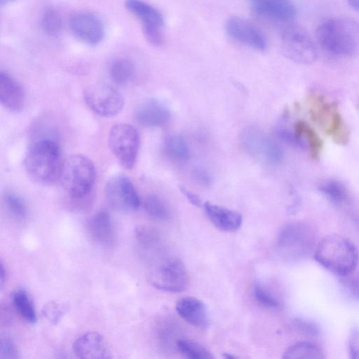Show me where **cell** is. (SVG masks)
Segmentation results:
<instances>
[{"instance_id":"obj_42","label":"cell","mask_w":359,"mask_h":359,"mask_svg":"<svg viewBox=\"0 0 359 359\" xmlns=\"http://www.w3.org/2000/svg\"><path fill=\"white\" fill-rule=\"evenodd\" d=\"M6 271L4 266V264L2 262H1V267H0V285L1 287H3L4 283L6 280Z\"/></svg>"},{"instance_id":"obj_27","label":"cell","mask_w":359,"mask_h":359,"mask_svg":"<svg viewBox=\"0 0 359 359\" xmlns=\"http://www.w3.org/2000/svg\"><path fill=\"white\" fill-rule=\"evenodd\" d=\"M12 301L15 309L25 320L29 323L36 321V313L33 302L25 290L20 289L15 291Z\"/></svg>"},{"instance_id":"obj_7","label":"cell","mask_w":359,"mask_h":359,"mask_svg":"<svg viewBox=\"0 0 359 359\" xmlns=\"http://www.w3.org/2000/svg\"><path fill=\"white\" fill-rule=\"evenodd\" d=\"M108 144L123 168L130 170L134 167L140 147V135L135 128L127 123L113 126L109 133Z\"/></svg>"},{"instance_id":"obj_33","label":"cell","mask_w":359,"mask_h":359,"mask_svg":"<svg viewBox=\"0 0 359 359\" xmlns=\"http://www.w3.org/2000/svg\"><path fill=\"white\" fill-rule=\"evenodd\" d=\"M66 311V305L55 301L48 302L42 309L43 316L53 325L57 324Z\"/></svg>"},{"instance_id":"obj_15","label":"cell","mask_w":359,"mask_h":359,"mask_svg":"<svg viewBox=\"0 0 359 359\" xmlns=\"http://www.w3.org/2000/svg\"><path fill=\"white\" fill-rule=\"evenodd\" d=\"M252 13L262 19L276 23H288L296 17L292 0H248Z\"/></svg>"},{"instance_id":"obj_2","label":"cell","mask_w":359,"mask_h":359,"mask_svg":"<svg viewBox=\"0 0 359 359\" xmlns=\"http://www.w3.org/2000/svg\"><path fill=\"white\" fill-rule=\"evenodd\" d=\"M314 258L325 269L342 277L355 269L359 252L351 240L335 234L321 240L315 249Z\"/></svg>"},{"instance_id":"obj_3","label":"cell","mask_w":359,"mask_h":359,"mask_svg":"<svg viewBox=\"0 0 359 359\" xmlns=\"http://www.w3.org/2000/svg\"><path fill=\"white\" fill-rule=\"evenodd\" d=\"M316 36L320 46L329 53L349 56L358 47L359 25L344 19H329L318 27Z\"/></svg>"},{"instance_id":"obj_22","label":"cell","mask_w":359,"mask_h":359,"mask_svg":"<svg viewBox=\"0 0 359 359\" xmlns=\"http://www.w3.org/2000/svg\"><path fill=\"white\" fill-rule=\"evenodd\" d=\"M310 114L312 119L324 129L326 133L340 114L336 104L327 102L320 95L311 97Z\"/></svg>"},{"instance_id":"obj_10","label":"cell","mask_w":359,"mask_h":359,"mask_svg":"<svg viewBox=\"0 0 359 359\" xmlns=\"http://www.w3.org/2000/svg\"><path fill=\"white\" fill-rule=\"evenodd\" d=\"M86 105L95 114L103 117H112L122 110L124 100L117 90L108 84H97L83 91Z\"/></svg>"},{"instance_id":"obj_16","label":"cell","mask_w":359,"mask_h":359,"mask_svg":"<svg viewBox=\"0 0 359 359\" xmlns=\"http://www.w3.org/2000/svg\"><path fill=\"white\" fill-rule=\"evenodd\" d=\"M73 351L81 359L111 358V352L104 337L96 332H86L73 344Z\"/></svg>"},{"instance_id":"obj_17","label":"cell","mask_w":359,"mask_h":359,"mask_svg":"<svg viewBox=\"0 0 359 359\" xmlns=\"http://www.w3.org/2000/svg\"><path fill=\"white\" fill-rule=\"evenodd\" d=\"M171 116L169 109L158 100H147L135 111L137 122L145 127H158L166 124Z\"/></svg>"},{"instance_id":"obj_29","label":"cell","mask_w":359,"mask_h":359,"mask_svg":"<svg viewBox=\"0 0 359 359\" xmlns=\"http://www.w3.org/2000/svg\"><path fill=\"white\" fill-rule=\"evenodd\" d=\"M318 189L327 200L335 205L344 203L347 198L345 187L337 180L325 181L320 184Z\"/></svg>"},{"instance_id":"obj_4","label":"cell","mask_w":359,"mask_h":359,"mask_svg":"<svg viewBox=\"0 0 359 359\" xmlns=\"http://www.w3.org/2000/svg\"><path fill=\"white\" fill-rule=\"evenodd\" d=\"M95 176L93 162L85 156L75 154L63 161L59 180L72 198H81L90 192Z\"/></svg>"},{"instance_id":"obj_24","label":"cell","mask_w":359,"mask_h":359,"mask_svg":"<svg viewBox=\"0 0 359 359\" xmlns=\"http://www.w3.org/2000/svg\"><path fill=\"white\" fill-rule=\"evenodd\" d=\"M297 138L309 147L312 158L318 160L320 157L323 142L315 130L306 123L298 121L294 126Z\"/></svg>"},{"instance_id":"obj_39","label":"cell","mask_w":359,"mask_h":359,"mask_svg":"<svg viewBox=\"0 0 359 359\" xmlns=\"http://www.w3.org/2000/svg\"><path fill=\"white\" fill-rule=\"evenodd\" d=\"M194 180L201 185L208 187L212 182V178L209 172L202 167H196L192 171Z\"/></svg>"},{"instance_id":"obj_23","label":"cell","mask_w":359,"mask_h":359,"mask_svg":"<svg viewBox=\"0 0 359 359\" xmlns=\"http://www.w3.org/2000/svg\"><path fill=\"white\" fill-rule=\"evenodd\" d=\"M163 148L168 158L177 163H184L189 158V148L185 138L178 134H170L164 139Z\"/></svg>"},{"instance_id":"obj_12","label":"cell","mask_w":359,"mask_h":359,"mask_svg":"<svg viewBox=\"0 0 359 359\" xmlns=\"http://www.w3.org/2000/svg\"><path fill=\"white\" fill-rule=\"evenodd\" d=\"M151 281L158 290L179 292L186 289L189 278L183 262L178 258H171L156 269Z\"/></svg>"},{"instance_id":"obj_5","label":"cell","mask_w":359,"mask_h":359,"mask_svg":"<svg viewBox=\"0 0 359 359\" xmlns=\"http://www.w3.org/2000/svg\"><path fill=\"white\" fill-rule=\"evenodd\" d=\"M315 241V233L311 227L302 222H293L281 230L278 247L284 257L290 260H301L312 252Z\"/></svg>"},{"instance_id":"obj_18","label":"cell","mask_w":359,"mask_h":359,"mask_svg":"<svg viewBox=\"0 0 359 359\" xmlns=\"http://www.w3.org/2000/svg\"><path fill=\"white\" fill-rule=\"evenodd\" d=\"M25 95L22 86L7 72H0V102L11 111H21Z\"/></svg>"},{"instance_id":"obj_14","label":"cell","mask_w":359,"mask_h":359,"mask_svg":"<svg viewBox=\"0 0 359 359\" xmlns=\"http://www.w3.org/2000/svg\"><path fill=\"white\" fill-rule=\"evenodd\" d=\"M69 25L72 34L88 45L99 44L105 35L102 20L90 12L78 11L73 13L69 18Z\"/></svg>"},{"instance_id":"obj_6","label":"cell","mask_w":359,"mask_h":359,"mask_svg":"<svg viewBox=\"0 0 359 359\" xmlns=\"http://www.w3.org/2000/svg\"><path fill=\"white\" fill-rule=\"evenodd\" d=\"M244 150L254 158L269 165H278L283 158L279 144L257 126H248L240 135Z\"/></svg>"},{"instance_id":"obj_41","label":"cell","mask_w":359,"mask_h":359,"mask_svg":"<svg viewBox=\"0 0 359 359\" xmlns=\"http://www.w3.org/2000/svg\"><path fill=\"white\" fill-rule=\"evenodd\" d=\"M181 193L186 197V198L194 205L199 207L201 205V201L200 198L190 190L184 187H180Z\"/></svg>"},{"instance_id":"obj_43","label":"cell","mask_w":359,"mask_h":359,"mask_svg":"<svg viewBox=\"0 0 359 359\" xmlns=\"http://www.w3.org/2000/svg\"><path fill=\"white\" fill-rule=\"evenodd\" d=\"M348 3L351 7L359 11V0H348Z\"/></svg>"},{"instance_id":"obj_38","label":"cell","mask_w":359,"mask_h":359,"mask_svg":"<svg viewBox=\"0 0 359 359\" xmlns=\"http://www.w3.org/2000/svg\"><path fill=\"white\" fill-rule=\"evenodd\" d=\"M295 326L299 332L308 336L316 337L320 333L318 325L313 321L297 319L295 320Z\"/></svg>"},{"instance_id":"obj_32","label":"cell","mask_w":359,"mask_h":359,"mask_svg":"<svg viewBox=\"0 0 359 359\" xmlns=\"http://www.w3.org/2000/svg\"><path fill=\"white\" fill-rule=\"evenodd\" d=\"M4 202L8 211L18 219H23L27 215V207L23 199L13 192H6Z\"/></svg>"},{"instance_id":"obj_40","label":"cell","mask_w":359,"mask_h":359,"mask_svg":"<svg viewBox=\"0 0 359 359\" xmlns=\"http://www.w3.org/2000/svg\"><path fill=\"white\" fill-rule=\"evenodd\" d=\"M348 352L351 358H359V330L353 328L348 339Z\"/></svg>"},{"instance_id":"obj_26","label":"cell","mask_w":359,"mask_h":359,"mask_svg":"<svg viewBox=\"0 0 359 359\" xmlns=\"http://www.w3.org/2000/svg\"><path fill=\"white\" fill-rule=\"evenodd\" d=\"M324 354L316 344L309 341H299L287 348L283 353L285 359H323Z\"/></svg>"},{"instance_id":"obj_37","label":"cell","mask_w":359,"mask_h":359,"mask_svg":"<svg viewBox=\"0 0 359 359\" xmlns=\"http://www.w3.org/2000/svg\"><path fill=\"white\" fill-rule=\"evenodd\" d=\"M19 353L15 344L8 337H1L0 340V358L17 359Z\"/></svg>"},{"instance_id":"obj_8","label":"cell","mask_w":359,"mask_h":359,"mask_svg":"<svg viewBox=\"0 0 359 359\" xmlns=\"http://www.w3.org/2000/svg\"><path fill=\"white\" fill-rule=\"evenodd\" d=\"M283 54L297 63L310 65L317 58V50L307 32L301 27L286 26L280 35Z\"/></svg>"},{"instance_id":"obj_34","label":"cell","mask_w":359,"mask_h":359,"mask_svg":"<svg viewBox=\"0 0 359 359\" xmlns=\"http://www.w3.org/2000/svg\"><path fill=\"white\" fill-rule=\"evenodd\" d=\"M283 121L276 128L277 136L283 142L291 145L297 146L301 148H306L305 144L299 141L294 133V128L292 130L287 127L285 123V117H283Z\"/></svg>"},{"instance_id":"obj_19","label":"cell","mask_w":359,"mask_h":359,"mask_svg":"<svg viewBox=\"0 0 359 359\" xmlns=\"http://www.w3.org/2000/svg\"><path fill=\"white\" fill-rule=\"evenodd\" d=\"M176 311L190 325L204 328L208 324V315L205 304L196 297H187L176 304Z\"/></svg>"},{"instance_id":"obj_44","label":"cell","mask_w":359,"mask_h":359,"mask_svg":"<svg viewBox=\"0 0 359 359\" xmlns=\"http://www.w3.org/2000/svg\"><path fill=\"white\" fill-rule=\"evenodd\" d=\"M15 1H17V0H0V4L1 6L7 5V4L14 2Z\"/></svg>"},{"instance_id":"obj_35","label":"cell","mask_w":359,"mask_h":359,"mask_svg":"<svg viewBox=\"0 0 359 359\" xmlns=\"http://www.w3.org/2000/svg\"><path fill=\"white\" fill-rule=\"evenodd\" d=\"M351 274L342 276L341 286L350 297L359 300V276H352Z\"/></svg>"},{"instance_id":"obj_28","label":"cell","mask_w":359,"mask_h":359,"mask_svg":"<svg viewBox=\"0 0 359 359\" xmlns=\"http://www.w3.org/2000/svg\"><path fill=\"white\" fill-rule=\"evenodd\" d=\"M40 24L43 32L50 36L59 35L63 27L61 15L53 8H47L43 11Z\"/></svg>"},{"instance_id":"obj_13","label":"cell","mask_w":359,"mask_h":359,"mask_svg":"<svg viewBox=\"0 0 359 359\" xmlns=\"http://www.w3.org/2000/svg\"><path fill=\"white\" fill-rule=\"evenodd\" d=\"M226 34L234 41L259 51L267 48L264 32L252 22L239 16H231L225 23Z\"/></svg>"},{"instance_id":"obj_36","label":"cell","mask_w":359,"mask_h":359,"mask_svg":"<svg viewBox=\"0 0 359 359\" xmlns=\"http://www.w3.org/2000/svg\"><path fill=\"white\" fill-rule=\"evenodd\" d=\"M254 294L257 302L268 308L278 306V301L262 287L256 285L254 287Z\"/></svg>"},{"instance_id":"obj_11","label":"cell","mask_w":359,"mask_h":359,"mask_svg":"<svg viewBox=\"0 0 359 359\" xmlns=\"http://www.w3.org/2000/svg\"><path fill=\"white\" fill-rule=\"evenodd\" d=\"M104 191L109 204L116 210L134 212L140 206V199L133 184L123 175L111 177L106 183Z\"/></svg>"},{"instance_id":"obj_31","label":"cell","mask_w":359,"mask_h":359,"mask_svg":"<svg viewBox=\"0 0 359 359\" xmlns=\"http://www.w3.org/2000/svg\"><path fill=\"white\" fill-rule=\"evenodd\" d=\"M147 214L151 218L165 220L169 217V209L164 201L155 194L148 195L144 201Z\"/></svg>"},{"instance_id":"obj_21","label":"cell","mask_w":359,"mask_h":359,"mask_svg":"<svg viewBox=\"0 0 359 359\" xmlns=\"http://www.w3.org/2000/svg\"><path fill=\"white\" fill-rule=\"evenodd\" d=\"M88 230L91 238L103 246H110L114 240L111 218L106 210H100L89 220Z\"/></svg>"},{"instance_id":"obj_45","label":"cell","mask_w":359,"mask_h":359,"mask_svg":"<svg viewBox=\"0 0 359 359\" xmlns=\"http://www.w3.org/2000/svg\"><path fill=\"white\" fill-rule=\"evenodd\" d=\"M223 357H224V358H226V359H234V358H236V356H234V355H231V354H230V353H224V354L223 355Z\"/></svg>"},{"instance_id":"obj_9","label":"cell","mask_w":359,"mask_h":359,"mask_svg":"<svg viewBox=\"0 0 359 359\" xmlns=\"http://www.w3.org/2000/svg\"><path fill=\"white\" fill-rule=\"evenodd\" d=\"M125 7L140 22L146 40L152 46H161L164 41V18L161 11L144 0H126Z\"/></svg>"},{"instance_id":"obj_1","label":"cell","mask_w":359,"mask_h":359,"mask_svg":"<svg viewBox=\"0 0 359 359\" xmlns=\"http://www.w3.org/2000/svg\"><path fill=\"white\" fill-rule=\"evenodd\" d=\"M62 164L60 146L48 138L34 142L25 158L27 175L40 184H50L59 179Z\"/></svg>"},{"instance_id":"obj_20","label":"cell","mask_w":359,"mask_h":359,"mask_svg":"<svg viewBox=\"0 0 359 359\" xmlns=\"http://www.w3.org/2000/svg\"><path fill=\"white\" fill-rule=\"evenodd\" d=\"M204 208L210 220L222 231L233 232L242 224L243 217L238 212L209 202L204 204Z\"/></svg>"},{"instance_id":"obj_25","label":"cell","mask_w":359,"mask_h":359,"mask_svg":"<svg viewBox=\"0 0 359 359\" xmlns=\"http://www.w3.org/2000/svg\"><path fill=\"white\" fill-rule=\"evenodd\" d=\"M109 74L111 79L118 85H124L133 80L135 74V67L128 58H117L110 64Z\"/></svg>"},{"instance_id":"obj_30","label":"cell","mask_w":359,"mask_h":359,"mask_svg":"<svg viewBox=\"0 0 359 359\" xmlns=\"http://www.w3.org/2000/svg\"><path fill=\"white\" fill-rule=\"evenodd\" d=\"M177 346L180 353L188 358L213 359L215 358L205 346L189 339H178Z\"/></svg>"}]
</instances>
